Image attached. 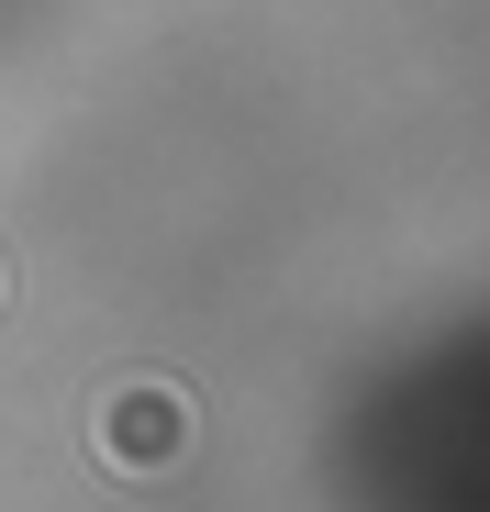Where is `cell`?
Wrapping results in <instances>:
<instances>
[{"instance_id":"6da1fadb","label":"cell","mask_w":490,"mask_h":512,"mask_svg":"<svg viewBox=\"0 0 490 512\" xmlns=\"http://www.w3.org/2000/svg\"><path fill=\"white\" fill-rule=\"evenodd\" d=\"M90 446H101V468H123V479H168V468L190 457V401H179L168 379H123V390L90 412Z\"/></svg>"}]
</instances>
